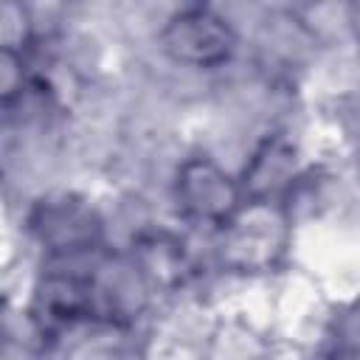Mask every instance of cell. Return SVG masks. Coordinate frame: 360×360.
Here are the masks:
<instances>
[{"label":"cell","mask_w":360,"mask_h":360,"mask_svg":"<svg viewBox=\"0 0 360 360\" xmlns=\"http://www.w3.org/2000/svg\"><path fill=\"white\" fill-rule=\"evenodd\" d=\"M177 56H188V51H197V62L219 59L228 51V31L217 25V20H208L205 14L188 17L180 25L172 28V42H169Z\"/></svg>","instance_id":"6da1fadb"}]
</instances>
